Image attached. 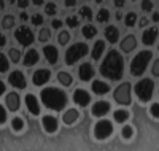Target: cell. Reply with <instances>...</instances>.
I'll list each match as a JSON object with an SVG mask.
<instances>
[{
  "mask_svg": "<svg viewBox=\"0 0 159 151\" xmlns=\"http://www.w3.org/2000/svg\"><path fill=\"white\" fill-rule=\"evenodd\" d=\"M123 70H124L123 56L118 51L111 49L107 54V57L103 59L102 65H100V75L111 80V81H118V80H121V76H123Z\"/></svg>",
  "mask_w": 159,
  "mask_h": 151,
  "instance_id": "cell-1",
  "label": "cell"
},
{
  "mask_svg": "<svg viewBox=\"0 0 159 151\" xmlns=\"http://www.w3.org/2000/svg\"><path fill=\"white\" fill-rule=\"evenodd\" d=\"M42 102L45 103L46 108L54 110V112H61L67 105V95L57 88H48L42 91Z\"/></svg>",
  "mask_w": 159,
  "mask_h": 151,
  "instance_id": "cell-2",
  "label": "cell"
},
{
  "mask_svg": "<svg viewBox=\"0 0 159 151\" xmlns=\"http://www.w3.org/2000/svg\"><path fill=\"white\" fill-rule=\"evenodd\" d=\"M151 57H153L151 51H140L137 56L132 59V62H130V73L134 76L143 75V72L147 70V67H148Z\"/></svg>",
  "mask_w": 159,
  "mask_h": 151,
  "instance_id": "cell-3",
  "label": "cell"
},
{
  "mask_svg": "<svg viewBox=\"0 0 159 151\" xmlns=\"http://www.w3.org/2000/svg\"><path fill=\"white\" fill-rule=\"evenodd\" d=\"M88 45L86 43H75L72 45L67 51H65V64L67 65H73L76 61H80L83 56L88 54Z\"/></svg>",
  "mask_w": 159,
  "mask_h": 151,
  "instance_id": "cell-4",
  "label": "cell"
},
{
  "mask_svg": "<svg viewBox=\"0 0 159 151\" xmlns=\"http://www.w3.org/2000/svg\"><path fill=\"white\" fill-rule=\"evenodd\" d=\"M153 91H154V83L150 78H145L135 85V94L142 102H150L153 97Z\"/></svg>",
  "mask_w": 159,
  "mask_h": 151,
  "instance_id": "cell-5",
  "label": "cell"
},
{
  "mask_svg": "<svg viewBox=\"0 0 159 151\" xmlns=\"http://www.w3.org/2000/svg\"><path fill=\"white\" fill-rule=\"evenodd\" d=\"M113 97L119 105H130L132 103L130 102V85L129 83H121L115 89Z\"/></svg>",
  "mask_w": 159,
  "mask_h": 151,
  "instance_id": "cell-6",
  "label": "cell"
},
{
  "mask_svg": "<svg viewBox=\"0 0 159 151\" xmlns=\"http://www.w3.org/2000/svg\"><path fill=\"white\" fill-rule=\"evenodd\" d=\"M111 134H113V124L110 121H107V119L99 121L97 124L94 126V135H96L97 140L107 139V137H110Z\"/></svg>",
  "mask_w": 159,
  "mask_h": 151,
  "instance_id": "cell-7",
  "label": "cell"
},
{
  "mask_svg": "<svg viewBox=\"0 0 159 151\" xmlns=\"http://www.w3.org/2000/svg\"><path fill=\"white\" fill-rule=\"evenodd\" d=\"M15 37H16V40H18V43L19 45H22V46H29V45H32L34 43V40H35V37H34V32L29 29V27H19V29L15 32Z\"/></svg>",
  "mask_w": 159,
  "mask_h": 151,
  "instance_id": "cell-8",
  "label": "cell"
},
{
  "mask_svg": "<svg viewBox=\"0 0 159 151\" xmlns=\"http://www.w3.org/2000/svg\"><path fill=\"white\" fill-rule=\"evenodd\" d=\"M8 80H10V85H11V86H15V88H18V89H25V86H27L25 76H24L22 72H19V70L11 72L10 76H8Z\"/></svg>",
  "mask_w": 159,
  "mask_h": 151,
  "instance_id": "cell-9",
  "label": "cell"
},
{
  "mask_svg": "<svg viewBox=\"0 0 159 151\" xmlns=\"http://www.w3.org/2000/svg\"><path fill=\"white\" fill-rule=\"evenodd\" d=\"M51 78V72L49 70H45V68H42V70H37L32 76V81L35 86H43L45 83H48Z\"/></svg>",
  "mask_w": 159,
  "mask_h": 151,
  "instance_id": "cell-10",
  "label": "cell"
},
{
  "mask_svg": "<svg viewBox=\"0 0 159 151\" xmlns=\"http://www.w3.org/2000/svg\"><path fill=\"white\" fill-rule=\"evenodd\" d=\"M73 100H75V103H78L80 107H86V105H89V102H91V95H89L86 91H83V89H76L75 94H73Z\"/></svg>",
  "mask_w": 159,
  "mask_h": 151,
  "instance_id": "cell-11",
  "label": "cell"
},
{
  "mask_svg": "<svg viewBox=\"0 0 159 151\" xmlns=\"http://www.w3.org/2000/svg\"><path fill=\"white\" fill-rule=\"evenodd\" d=\"M78 73H80V80L81 81H89L92 76H94V68H92V65L89 62H84V64H81V67H80Z\"/></svg>",
  "mask_w": 159,
  "mask_h": 151,
  "instance_id": "cell-12",
  "label": "cell"
},
{
  "mask_svg": "<svg viewBox=\"0 0 159 151\" xmlns=\"http://www.w3.org/2000/svg\"><path fill=\"white\" fill-rule=\"evenodd\" d=\"M156 38H157V29H156V27H150V29H147V30L143 32L142 42H143V45L151 46L156 42Z\"/></svg>",
  "mask_w": 159,
  "mask_h": 151,
  "instance_id": "cell-13",
  "label": "cell"
},
{
  "mask_svg": "<svg viewBox=\"0 0 159 151\" xmlns=\"http://www.w3.org/2000/svg\"><path fill=\"white\" fill-rule=\"evenodd\" d=\"M43 53H45V57L46 61L51 64V65H56L57 59H59V53L56 49V46H52V45H48L43 48Z\"/></svg>",
  "mask_w": 159,
  "mask_h": 151,
  "instance_id": "cell-14",
  "label": "cell"
},
{
  "mask_svg": "<svg viewBox=\"0 0 159 151\" xmlns=\"http://www.w3.org/2000/svg\"><path fill=\"white\" fill-rule=\"evenodd\" d=\"M110 112V103L107 102V100H100V102H97L94 107H92V115L94 116H105Z\"/></svg>",
  "mask_w": 159,
  "mask_h": 151,
  "instance_id": "cell-15",
  "label": "cell"
},
{
  "mask_svg": "<svg viewBox=\"0 0 159 151\" xmlns=\"http://www.w3.org/2000/svg\"><path fill=\"white\" fill-rule=\"evenodd\" d=\"M25 105H27V108H29V112L32 113V115H40V105H38V100H37V97L34 94H27L25 95Z\"/></svg>",
  "mask_w": 159,
  "mask_h": 151,
  "instance_id": "cell-16",
  "label": "cell"
},
{
  "mask_svg": "<svg viewBox=\"0 0 159 151\" xmlns=\"http://www.w3.org/2000/svg\"><path fill=\"white\" fill-rule=\"evenodd\" d=\"M5 103H7V107H8L10 112H16V110L19 108V95H18L16 92H10V94H7Z\"/></svg>",
  "mask_w": 159,
  "mask_h": 151,
  "instance_id": "cell-17",
  "label": "cell"
},
{
  "mask_svg": "<svg viewBox=\"0 0 159 151\" xmlns=\"http://www.w3.org/2000/svg\"><path fill=\"white\" fill-rule=\"evenodd\" d=\"M42 122H43V127L48 134H54L57 130V119L54 116H45L42 119Z\"/></svg>",
  "mask_w": 159,
  "mask_h": 151,
  "instance_id": "cell-18",
  "label": "cell"
},
{
  "mask_svg": "<svg viewBox=\"0 0 159 151\" xmlns=\"http://www.w3.org/2000/svg\"><path fill=\"white\" fill-rule=\"evenodd\" d=\"M135 46H137V38H135V35H126L124 40L121 42V49H123L124 53H130Z\"/></svg>",
  "mask_w": 159,
  "mask_h": 151,
  "instance_id": "cell-19",
  "label": "cell"
},
{
  "mask_svg": "<svg viewBox=\"0 0 159 151\" xmlns=\"http://www.w3.org/2000/svg\"><path fill=\"white\" fill-rule=\"evenodd\" d=\"M38 51L37 49H29L27 51V54L24 56V65L25 67H32L34 64H37L38 62Z\"/></svg>",
  "mask_w": 159,
  "mask_h": 151,
  "instance_id": "cell-20",
  "label": "cell"
},
{
  "mask_svg": "<svg viewBox=\"0 0 159 151\" xmlns=\"http://www.w3.org/2000/svg\"><path fill=\"white\" fill-rule=\"evenodd\" d=\"M105 38L108 40L110 43H116L118 38H119V32L115 25H108L107 29H105Z\"/></svg>",
  "mask_w": 159,
  "mask_h": 151,
  "instance_id": "cell-21",
  "label": "cell"
},
{
  "mask_svg": "<svg viewBox=\"0 0 159 151\" xmlns=\"http://www.w3.org/2000/svg\"><path fill=\"white\" fill-rule=\"evenodd\" d=\"M92 91H94V94L103 95L110 91V86L107 83H103V81H94V83H92Z\"/></svg>",
  "mask_w": 159,
  "mask_h": 151,
  "instance_id": "cell-22",
  "label": "cell"
},
{
  "mask_svg": "<svg viewBox=\"0 0 159 151\" xmlns=\"http://www.w3.org/2000/svg\"><path fill=\"white\" fill-rule=\"evenodd\" d=\"M78 116H80V113L76 112V110L75 108H70V110H67V112L64 113L62 119H64L65 124H73V122L78 119Z\"/></svg>",
  "mask_w": 159,
  "mask_h": 151,
  "instance_id": "cell-23",
  "label": "cell"
},
{
  "mask_svg": "<svg viewBox=\"0 0 159 151\" xmlns=\"http://www.w3.org/2000/svg\"><path fill=\"white\" fill-rule=\"evenodd\" d=\"M105 49V43L102 42V40H99V42L94 43V48H92V53H91V56L94 61H99V57L102 56V53Z\"/></svg>",
  "mask_w": 159,
  "mask_h": 151,
  "instance_id": "cell-24",
  "label": "cell"
},
{
  "mask_svg": "<svg viewBox=\"0 0 159 151\" xmlns=\"http://www.w3.org/2000/svg\"><path fill=\"white\" fill-rule=\"evenodd\" d=\"M57 80H59V83L64 85V86H70L72 85V76L67 72H59L57 73Z\"/></svg>",
  "mask_w": 159,
  "mask_h": 151,
  "instance_id": "cell-25",
  "label": "cell"
},
{
  "mask_svg": "<svg viewBox=\"0 0 159 151\" xmlns=\"http://www.w3.org/2000/svg\"><path fill=\"white\" fill-rule=\"evenodd\" d=\"M83 35H84V38H94L96 35H97V29L94 25H91V24H88V25H84L83 27Z\"/></svg>",
  "mask_w": 159,
  "mask_h": 151,
  "instance_id": "cell-26",
  "label": "cell"
},
{
  "mask_svg": "<svg viewBox=\"0 0 159 151\" xmlns=\"http://www.w3.org/2000/svg\"><path fill=\"white\" fill-rule=\"evenodd\" d=\"M113 118H115L116 122H124V121L129 119V113L126 112V110H116L115 115H113Z\"/></svg>",
  "mask_w": 159,
  "mask_h": 151,
  "instance_id": "cell-27",
  "label": "cell"
},
{
  "mask_svg": "<svg viewBox=\"0 0 159 151\" xmlns=\"http://www.w3.org/2000/svg\"><path fill=\"white\" fill-rule=\"evenodd\" d=\"M124 22H126V25H127V27H134V25H135V22H137V15H135L134 11L127 13L126 18H124Z\"/></svg>",
  "mask_w": 159,
  "mask_h": 151,
  "instance_id": "cell-28",
  "label": "cell"
},
{
  "mask_svg": "<svg viewBox=\"0 0 159 151\" xmlns=\"http://www.w3.org/2000/svg\"><path fill=\"white\" fill-rule=\"evenodd\" d=\"M108 18H110L108 10H107V8H102V10L99 11V15H97V21H99V22H107Z\"/></svg>",
  "mask_w": 159,
  "mask_h": 151,
  "instance_id": "cell-29",
  "label": "cell"
},
{
  "mask_svg": "<svg viewBox=\"0 0 159 151\" xmlns=\"http://www.w3.org/2000/svg\"><path fill=\"white\" fill-rule=\"evenodd\" d=\"M69 40H70V34H69V32H65V30L59 32V35H57V42H59L61 45H67V43H69Z\"/></svg>",
  "mask_w": 159,
  "mask_h": 151,
  "instance_id": "cell-30",
  "label": "cell"
},
{
  "mask_svg": "<svg viewBox=\"0 0 159 151\" xmlns=\"http://www.w3.org/2000/svg\"><path fill=\"white\" fill-rule=\"evenodd\" d=\"M13 25H15V18L13 16H5L3 21H2V27L3 29H11Z\"/></svg>",
  "mask_w": 159,
  "mask_h": 151,
  "instance_id": "cell-31",
  "label": "cell"
},
{
  "mask_svg": "<svg viewBox=\"0 0 159 151\" xmlns=\"http://www.w3.org/2000/svg\"><path fill=\"white\" fill-rule=\"evenodd\" d=\"M11 126H13V129H15L16 132H19L22 127H24V121L21 119V118H15L11 121Z\"/></svg>",
  "mask_w": 159,
  "mask_h": 151,
  "instance_id": "cell-32",
  "label": "cell"
},
{
  "mask_svg": "<svg viewBox=\"0 0 159 151\" xmlns=\"http://www.w3.org/2000/svg\"><path fill=\"white\" fill-rule=\"evenodd\" d=\"M80 15H81L83 18H86V19H92V10L84 5V7H81V10H80Z\"/></svg>",
  "mask_w": 159,
  "mask_h": 151,
  "instance_id": "cell-33",
  "label": "cell"
},
{
  "mask_svg": "<svg viewBox=\"0 0 159 151\" xmlns=\"http://www.w3.org/2000/svg\"><path fill=\"white\" fill-rule=\"evenodd\" d=\"M49 37H51V32L48 29H42V30H40V35H38V40L45 43V42H48V40H49Z\"/></svg>",
  "mask_w": 159,
  "mask_h": 151,
  "instance_id": "cell-34",
  "label": "cell"
},
{
  "mask_svg": "<svg viewBox=\"0 0 159 151\" xmlns=\"http://www.w3.org/2000/svg\"><path fill=\"white\" fill-rule=\"evenodd\" d=\"M10 59H11L13 62H19V59H21V53H19L16 48H11V49H10Z\"/></svg>",
  "mask_w": 159,
  "mask_h": 151,
  "instance_id": "cell-35",
  "label": "cell"
},
{
  "mask_svg": "<svg viewBox=\"0 0 159 151\" xmlns=\"http://www.w3.org/2000/svg\"><path fill=\"white\" fill-rule=\"evenodd\" d=\"M56 3H46L45 5V13H48L49 16H54L56 15Z\"/></svg>",
  "mask_w": 159,
  "mask_h": 151,
  "instance_id": "cell-36",
  "label": "cell"
},
{
  "mask_svg": "<svg viewBox=\"0 0 159 151\" xmlns=\"http://www.w3.org/2000/svg\"><path fill=\"white\" fill-rule=\"evenodd\" d=\"M132 134H134V129H132V126H124L123 130H121V135L124 137V139H130Z\"/></svg>",
  "mask_w": 159,
  "mask_h": 151,
  "instance_id": "cell-37",
  "label": "cell"
},
{
  "mask_svg": "<svg viewBox=\"0 0 159 151\" xmlns=\"http://www.w3.org/2000/svg\"><path fill=\"white\" fill-rule=\"evenodd\" d=\"M65 22H67V25H69V27L75 29V27L78 25V18H75V16H69L67 19H65Z\"/></svg>",
  "mask_w": 159,
  "mask_h": 151,
  "instance_id": "cell-38",
  "label": "cell"
},
{
  "mask_svg": "<svg viewBox=\"0 0 159 151\" xmlns=\"http://www.w3.org/2000/svg\"><path fill=\"white\" fill-rule=\"evenodd\" d=\"M30 21H32L34 25H42V24H43V16H42V15H34Z\"/></svg>",
  "mask_w": 159,
  "mask_h": 151,
  "instance_id": "cell-39",
  "label": "cell"
},
{
  "mask_svg": "<svg viewBox=\"0 0 159 151\" xmlns=\"http://www.w3.org/2000/svg\"><path fill=\"white\" fill-rule=\"evenodd\" d=\"M0 61H2V72L5 73L8 70V59H7L5 54H0Z\"/></svg>",
  "mask_w": 159,
  "mask_h": 151,
  "instance_id": "cell-40",
  "label": "cell"
},
{
  "mask_svg": "<svg viewBox=\"0 0 159 151\" xmlns=\"http://www.w3.org/2000/svg\"><path fill=\"white\" fill-rule=\"evenodd\" d=\"M142 8L145 11H151L153 10V2H150V0H145V2H142Z\"/></svg>",
  "mask_w": 159,
  "mask_h": 151,
  "instance_id": "cell-41",
  "label": "cell"
},
{
  "mask_svg": "<svg viewBox=\"0 0 159 151\" xmlns=\"http://www.w3.org/2000/svg\"><path fill=\"white\" fill-rule=\"evenodd\" d=\"M151 115L154 118H159V103H153L151 105Z\"/></svg>",
  "mask_w": 159,
  "mask_h": 151,
  "instance_id": "cell-42",
  "label": "cell"
},
{
  "mask_svg": "<svg viewBox=\"0 0 159 151\" xmlns=\"http://www.w3.org/2000/svg\"><path fill=\"white\" fill-rule=\"evenodd\" d=\"M151 72H153V75H154V76H159V59H156V61H154Z\"/></svg>",
  "mask_w": 159,
  "mask_h": 151,
  "instance_id": "cell-43",
  "label": "cell"
},
{
  "mask_svg": "<svg viewBox=\"0 0 159 151\" xmlns=\"http://www.w3.org/2000/svg\"><path fill=\"white\" fill-rule=\"evenodd\" d=\"M0 121H2V124L7 121V110H5V107L0 108Z\"/></svg>",
  "mask_w": 159,
  "mask_h": 151,
  "instance_id": "cell-44",
  "label": "cell"
},
{
  "mask_svg": "<svg viewBox=\"0 0 159 151\" xmlns=\"http://www.w3.org/2000/svg\"><path fill=\"white\" fill-rule=\"evenodd\" d=\"M51 25H52V29H61V25H62V21L61 19H54L51 22Z\"/></svg>",
  "mask_w": 159,
  "mask_h": 151,
  "instance_id": "cell-45",
  "label": "cell"
},
{
  "mask_svg": "<svg viewBox=\"0 0 159 151\" xmlns=\"http://www.w3.org/2000/svg\"><path fill=\"white\" fill-rule=\"evenodd\" d=\"M18 7H19V8H25V7H29V2H27V0H19Z\"/></svg>",
  "mask_w": 159,
  "mask_h": 151,
  "instance_id": "cell-46",
  "label": "cell"
},
{
  "mask_svg": "<svg viewBox=\"0 0 159 151\" xmlns=\"http://www.w3.org/2000/svg\"><path fill=\"white\" fill-rule=\"evenodd\" d=\"M140 25H142V27L148 25V19H147V18H142V19H140Z\"/></svg>",
  "mask_w": 159,
  "mask_h": 151,
  "instance_id": "cell-47",
  "label": "cell"
},
{
  "mask_svg": "<svg viewBox=\"0 0 159 151\" xmlns=\"http://www.w3.org/2000/svg\"><path fill=\"white\" fill-rule=\"evenodd\" d=\"M65 5H67V7H75L76 2H75V0H67V2H65Z\"/></svg>",
  "mask_w": 159,
  "mask_h": 151,
  "instance_id": "cell-48",
  "label": "cell"
},
{
  "mask_svg": "<svg viewBox=\"0 0 159 151\" xmlns=\"http://www.w3.org/2000/svg\"><path fill=\"white\" fill-rule=\"evenodd\" d=\"M5 43H7V37H5V35H2V37H0V45L3 46Z\"/></svg>",
  "mask_w": 159,
  "mask_h": 151,
  "instance_id": "cell-49",
  "label": "cell"
},
{
  "mask_svg": "<svg viewBox=\"0 0 159 151\" xmlns=\"http://www.w3.org/2000/svg\"><path fill=\"white\" fill-rule=\"evenodd\" d=\"M115 5H116V7H123V5H124V2H123V0H116Z\"/></svg>",
  "mask_w": 159,
  "mask_h": 151,
  "instance_id": "cell-50",
  "label": "cell"
},
{
  "mask_svg": "<svg viewBox=\"0 0 159 151\" xmlns=\"http://www.w3.org/2000/svg\"><path fill=\"white\" fill-rule=\"evenodd\" d=\"M21 19H22V21H27V19H29V16L25 15V13H21Z\"/></svg>",
  "mask_w": 159,
  "mask_h": 151,
  "instance_id": "cell-51",
  "label": "cell"
},
{
  "mask_svg": "<svg viewBox=\"0 0 159 151\" xmlns=\"http://www.w3.org/2000/svg\"><path fill=\"white\" fill-rule=\"evenodd\" d=\"M153 21H159V13H154V15H153Z\"/></svg>",
  "mask_w": 159,
  "mask_h": 151,
  "instance_id": "cell-52",
  "label": "cell"
},
{
  "mask_svg": "<svg viewBox=\"0 0 159 151\" xmlns=\"http://www.w3.org/2000/svg\"><path fill=\"white\" fill-rule=\"evenodd\" d=\"M0 92H2V94L5 92V85H3V83H2V85H0Z\"/></svg>",
  "mask_w": 159,
  "mask_h": 151,
  "instance_id": "cell-53",
  "label": "cell"
},
{
  "mask_svg": "<svg viewBox=\"0 0 159 151\" xmlns=\"http://www.w3.org/2000/svg\"><path fill=\"white\" fill-rule=\"evenodd\" d=\"M116 19H123V15H121V13H116Z\"/></svg>",
  "mask_w": 159,
  "mask_h": 151,
  "instance_id": "cell-54",
  "label": "cell"
}]
</instances>
